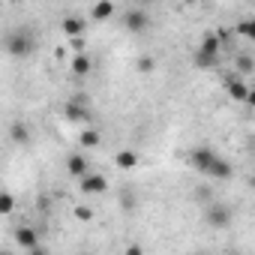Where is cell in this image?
<instances>
[{"instance_id": "ffe728a7", "label": "cell", "mask_w": 255, "mask_h": 255, "mask_svg": "<svg viewBox=\"0 0 255 255\" xmlns=\"http://www.w3.org/2000/svg\"><path fill=\"white\" fill-rule=\"evenodd\" d=\"M99 144V132L96 129H84L81 132V147H96Z\"/></svg>"}, {"instance_id": "3957f363", "label": "cell", "mask_w": 255, "mask_h": 255, "mask_svg": "<svg viewBox=\"0 0 255 255\" xmlns=\"http://www.w3.org/2000/svg\"><path fill=\"white\" fill-rule=\"evenodd\" d=\"M123 27L129 33H144L150 27V15H147V6H135L129 12H123Z\"/></svg>"}, {"instance_id": "30bf717a", "label": "cell", "mask_w": 255, "mask_h": 255, "mask_svg": "<svg viewBox=\"0 0 255 255\" xmlns=\"http://www.w3.org/2000/svg\"><path fill=\"white\" fill-rule=\"evenodd\" d=\"M69 69H72V75H78V78H84L90 69H93V60L84 54V51H78L75 57H72V63H69Z\"/></svg>"}, {"instance_id": "4fadbf2b", "label": "cell", "mask_w": 255, "mask_h": 255, "mask_svg": "<svg viewBox=\"0 0 255 255\" xmlns=\"http://www.w3.org/2000/svg\"><path fill=\"white\" fill-rule=\"evenodd\" d=\"M66 117H69V120H75V123L87 120V108H84V99H72V102H66Z\"/></svg>"}, {"instance_id": "7c38bea8", "label": "cell", "mask_w": 255, "mask_h": 255, "mask_svg": "<svg viewBox=\"0 0 255 255\" xmlns=\"http://www.w3.org/2000/svg\"><path fill=\"white\" fill-rule=\"evenodd\" d=\"M90 15H93L96 21H108V18L114 15V3H111V0H96L93 9H90Z\"/></svg>"}, {"instance_id": "ac0fdd59", "label": "cell", "mask_w": 255, "mask_h": 255, "mask_svg": "<svg viewBox=\"0 0 255 255\" xmlns=\"http://www.w3.org/2000/svg\"><path fill=\"white\" fill-rule=\"evenodd\" d=\"M237 33H240L243 39H255V18L240 21V24H237Z\"/></svg>"}, {"instance_id": "8fae6325", "label": "cell", "mask_w": 255, "mask_h": 255, "mask_svg": "<svg viewBox=\"0 0 255 255\" xmlns=\"http://www.w3.org/2000/svg\"><path fill=\"white\" fill-rule=\"evenodd\" d=\"M66 171L72 174V177H84L87 174V156H81V153H72L69 159H66Z\"/></svg>"}, {"instance_id": "5bb4252c", "label": "cell", "mask_w": 255, "mask_h": 255, "mask_svg": "<svg viewBox=\"0 0 255 255\" xmlns=\"http://www.w3.org/2000/svg\"><path fill=\"white\" fill-rule=\"evenodd\" d=\"M114 162H117V168H123V171H132V168L138 165V153H135V150H120Z\"/></svg>"}, {"instance_id": "2e32d148", "label": "cell", "mask_w": 255, "mask_h": 255, "mask_svg": "<svg viewBox=\"0 0 255 255\" xmlns=\"http://www.w3.org/2000/svg\"><path fill=\"white\" fill-rule=\"evenodd\" d=\"M9 135H12V141H15V144H27V141H30V129H27L21 120H15V123H12Z\"/></svg>"}, {"instance_id": "cb8c5ba5", "label": "cell", "mask_w": 255, "mask_h": 255, "mask_svg": "<svg viewBox=\"0 0 255 255\" xmlns=\"http://www.w3.org/2000/svg\"><path fill=\"white\" fill-rule=\"evenodd\" d=\"M246 105H249V108H255V87L249 90V99H246Z\"/></svg>"}, {"instance_id": "603a6c76", "label": "cell", "mask_w": 255, "mask_h": 255, "mask_svg": "<svg viewBox=\"0 0 255 255\" xmlns=\"http://www.w3.org/2000/svg\"><path fill=\"white\" fill-rule=\"evenodd\" d=\"M237 69H240V72H249V69H252V57H246V54L237 57Z\"/></svg>"}, {"instance_id": "7a4b0ae2", "label": "cell", "mask_w": 255, "mask_h": 255, "mask_svg": "<svg viewBox=\"0 0 255 255\" xmlns=\"http://www.w3.org/2000/svg\"><path fill=\"white\" fill-rule=\"evenodd\" d=\"M216 54H219V36H216V33H207L204 42H201L198 51H195V66H201V69L213 66V63H216Z\"/></svg>"}, {"instance_id": "e0dca14e", "label": "cell", "mask_w": 255, "mask_h": 255, "mask_svg": "<svg viewBox=\"0 0 255 255\" xmlns=\"http://www.w3.org/2000/svg\"><path fill=\"white\" fill-rule=\"evenodd\" d=\"M72 216H75L78 222H93V219H96V210H93L90 204H78V207H72Z\"/></svg>"}, {"instance_id": "8992f818", "label": "cell", "mask_w": 255, "mask_h": 255, "mask_svg": "<svg viewBox=\"0 0 255 255\" xmlns=\"http://www.w3.org/2000/svg\"><path fill=\"white\" fill-rule=\"evenodd\" d=\"M108 189V180H105V174H84L81 177V192H87V195H99V192H105Z\"/></svg>"}, {"instance_id": "9c48e42d", "label": "cell", "mask_w": 255, "mask_h": 255, "mask_svg": "<svg viewBox=\"0 0 255 255\" xmlns=\"http://www.w3.org/2000/svg\"><path fill=\"white\" fill-rule=\"evenodd\" d=\"M234 174V168L228 165V159H222V156H216L213 159V165L207 168V177H213V180H228Z\"/></svg>"}, {"instance_id": "ba28073f", "label": "cell", "mask_w": 255, "mask_h": 255, "mask_svg": "<svg viewBox=\"0 0 255 255\" xmlns=\"http://www.w3.org/2000/svg\"><path fill=\"white\" fill-rule=\"evenodd\" d=\"M225 87H228V96H231L234 102H246V99H249V90H252V87H249L246 81H240V78H228Z\"/></svg>"}, {"instance_id": "d6986e66", "label": "cell", "mask_w": 255, "mask_h": 255, "mask_svg": "<svg viewBox=\"0 0 255 255\" xmlns=\"http://www.w3.org/2000/svg\"><path fill=\"white\" fill-rule=\"evenodd\" d=\"M15 210V195L12 192H0V213H12Z\"/></svg>"}, {"instance_id": "d4e9b609", "label": "cell", "mask_w": 255, "mask_h": 255, "mask_svg": "<svg viewBox=\"0 0 255 255\" xmlns=\"http://www.w3.org/2000/svg\"><path fill=\"white\" fill-rule=\"evenodd\" d=\"M135 3H138V6H150V3H153V0H135Z\"/></svg>"}, {"instance_id": "9a60e30c", "label": "cell", "mask_w": 255, "mask_h": 255, "mask_svg": "<svg viewBox=\"0 0 255 255\" xmlns=\"http://www.w3.org/2000/svg\"><path fill=\"white\" fill-rule=\"evenodd\" d=\"M81 30H84V21L78 18V15H66L63 18V33L72 39V36H81Z\"/></svg>"}, {"instance_id": "277c9868", "label": "cell", "mask_w": 255, "mask_h": 255, "mask_svg": "<svg viewBox=\"0 0 255 255\" xmlns=\"http://www.w3.org/2000/svg\"><path fill=\"white\" fill-rule=\"evenodd\" d=\"M204 219H207V225H213V228H228V225H231V207H225V204H219V201H210V204L204 207Z\"/></svg>"}, {"instance_id": "6da1fadb", "label": "cell", "mask_w": 255, "mask_h": 255, "mask_svg": "<svg viewBox=\"0 0 255 255\" xmlns=\"http://www.w3.org/2000/svg\"><path fill=\"white\" fill-rule=\"evenodd\" d=\"M3 45H6V54H9V57H18V60H21V57H30V54H33L36 39H33V33H30V30H24V27H21V30H12V33L6 36V42H3Z\"/></svg>"}, {"instance_id": "7402d4cb", "label": "cell", "mask_w": 255, "mask_h": 255, "mask_svg": "<svg viewBox=\"0 0 255 255\" xmlns=\"http://www.w3.org/2000/svg\"><path fill=\"white\" fill-rule=\"evenodd\" d=\"M138 69L141 72H153V57H138Z\"/></svg>"}, {"instance_id": "52a82bcc", "label": "cell", "mask_w": 255, "mask_h": 255, "mask_svg": "<svg viewBox=\"0 0 255 255\" xmlns=\"http://www.w3.org/2000/svg\"><path fill=\"white\" fill-rule=\"evenodd\" d=\"M15 240H18V246H21L24 252H30V255L39 252V237H36L33 228H18V231H15Z\"/></svg>"}, {"instance_id": "5b68a950", "label": "cell", "mask_w": 255, "mask_h": 255, "mask_svg": "<svg viewBox=\"0 0 255 255\" xmlns=\"http://www.w3.org/2000/svg\"><path fill=\"white\" fill-rule=\"evenodd\" d=\"M213 159H216V153H213L210 147H192V150L186 153V162H189L195 171H201V174H207V168L213 165Z\"/></svg>"}, {"instance_id": "44dd1931", "label": "cell", "mask_w": 255, "mask_h": 255, "mask_svg": "<svg viewBox=\"0 0 255 255\" xmlns=\"http://www.w3.org/2000/svg\"><path fill=\"white\" fill-rule=\"evenodd\" d=\"M120 204H123V210H135V195L132 192H123L120 195Z\"/></svg>"}]
</instances>
